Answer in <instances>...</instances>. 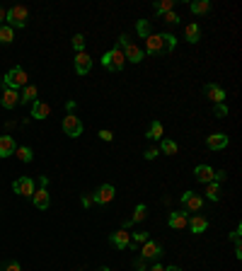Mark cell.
<instances>
[{"mask_svg":"<svg viewBox=\"0 0 242 271\" xmlns=\"http://www.w3.org/2000/svg\"><path fill=\"white\" fill-rule=\"evenodd\" d=\"M175 46H177V37L170 34V32H165V34H150L145 39V54H150V56H165V54L175 51Z\"/></svg>","mask_w":242,"mask_h":271,"instance_id":"obj_1","label":"cell"},{"mask_svg":"<svg viewBox=\"0 0 242 271\" xmlns=\"http://www.w3.org/2000/svg\"><path fill=\"white\" fill-rule=\"evenodd\" d=\"M5 22H7V27H12V29H22V27H27V22H29V10H27L24 5H12L10 10H5Z\"/></svg>","mask_w":242,"mask_h":271,"instance_id":"obj_2","label":"cell"},{"mask_svg":"<svg viewBox=\"0 0 242 271\" xmlns=\"http://www.w3.org/2000/svg\"><path fill=\"white\" fill-rule=\"evenodd\" d=\"M24 85H29V77H27V73H24L22 66L10 68V70L5 73V77H2V87H10V90H17V92H20V87H24Z\"/></svg>","mask_w":242,"mask_h":271,"instance_id":"obj_3","label":"cell"},{"mask_svg":"<svg viewBox=\"0 0 242 271\" xmlns=\"http://www.w3.org/2000/svg\"><path fill=\"white\" fill-rule=\"evenodd\" d=\"M102 66L107 68V70H123V66H126L123 51H121L119 46H114L112 51H107V54L102 56Z\"/></svg>","mask_w":242,"mask_h":271,"instance_id":"obj_4","label":"cell"},{"mask_svg":"<svg viewBox=\"0 0 242 271\" xmlns=\"http://www.w3.org/2000/svg\"><path fill=\"white\" fill-rule=\"evenodd\" d=\"M182 206H184V213H196V211L203 208V196L189 189V192L182 194Z\"/></svg>","mask_w":242,"mask_h":271,"instance_id":"obj_5","label":"cell"},{"mask_svg":"<svg viewBox=\"0 0 242 271\" xmlns=\"http://www.w3.org/2000/svg\"><path fill=\"white\" fill-rule=\"evenodd\" d=\"M12 192L20 194V196L32 199V194H34V179H32V177H17V179L12 182Z\"/></svg>","mask_w":242,"mask_h":271,"instance_id":"obj_6","label":"cell"},{"mask_svg":"<svg viewBox=\"0 0 242 271\" xmlns=\"http://www.w3.org/2000/svg\"><path fill=\"white\" fill-rule=\"evenodd\" d=\"M63 134L70 136V138H78V136L82 134V121L75 114H65L63 116Z\"/></svg>","mask_w":242,"mask_h":271,"instance_id":"obj_7","label":"cell"},{"mask_svg":"<svg viewBox=\"0 0 242 271\" xmlns=\"http://www.w3.org/2000/svg\"><path fill=\"white\" fill-rule=\"evenodd\" d=\"M141 257L148 262V259H160L162 257V245L155 242V240H145L141 245Z\"/></svg>","mask_w":242,"mask_h":271,"instance_id":"obj_8","label":"cell"},{"mask_svg":"<svg viewBox=\"0 0 242 271\" xmlns=\"http://www.w3.org/2000/svg\"><path fill=\"white\" fill-rule=\"evenodd\" d=\"M114 194H117V189H114V184H102L95 194H92V199H95V203H112L114 201Z\"/></svg>","mask_w":242,"mask_h":271,"instance_id":"obj_9","label":"cell"},{"mask_svg":"<svg viewBox=\"0 0 242 271\" xmlns=\"http://www.w3.org/2000/svg\"><path fill=\"white\" fill-rule=\"evenodd\" d=\"M121 51H123V58L126 61H131V63H141L143 61V49L141 46H136V44H131V41H126L123 46H121Z\"/></svg>","mask_w":242,"mask_h":271,"instance_id":"obj_10","label":"cell"},{"mask_svg":"<svg viewBox=\"0 0 242 271\" xmlns=\"http://www.w3.org/2000/svg\"><path fill=\"white\" fill-rule=\"evenodd\" d=\"M73 63H75V73H78V75H87V73H90V68H92V56H90L87 51L75 54Z\"/></svg>","mask_w":242,"mask_h":271,"instance_id":"obj_11","label":"cell"},{"mask_svg":"<svg viewBox=\"0 0 242 271\" xmlns=\"http://www.w3.org/2000/svg\"><path fill=\"white\" fill-rule=\"evenodd\" d=\"M203 95L213 102V104H221V102H225V90L221 87V85H213V82H208V85H203Z\"/></svg>","mask_w":242,"mask_h":271,"instance_id":"obj_12","label":"cell"},{"mask_svg":"<svg viewBox=\"0 0 242 271\" xmlns=\"http://www.w3.org/2000/svg\"><path fill=\"white\" fill-rule=\"evenodd\" d=\"M109 242H112L117 250H126V247H131V232L121 228V230H117V232L109 235Z\"/></svg>","mask_w":242,"mask_h":271,"instance_id":"obj_13","label":"cell"},{"mask_svg":"<svg viewBox=\"0 0 242 271\" xmlns=\"http://www.w3.org/2000/svg\"><path fill=\"white\" fill-rule=\"evenodd\" d=\"M51 114V104H46V102H41V99H34L32 102V119H37V121H44L46 116Z\"/></svg>","mask_w":242,"mask_h":271,"instance_id":"obj_14","label":"cell"},{"mask_svg":"<svg viewBox=\"0 0 242 271\" xmlns=\"http://www.w3.org/2000/svg\"><path fill=\"white\" fill-rule=\"evenodd\" d=\"M0 104H2L5 109H15V107L20 104V92H17V90H10V87H2Z\"/></svg>","mask_w":242,"mask_h":271,"instance_id":"obj_15","label":"cell"},{"mask_svg":"<svg viewBox=\"0 0 242 271\" xmlns=\"http://www.w3.org/2000/svg\"><path fill=\"white\" fill-rule=\"evenodd\" d=\"M167 223H170L172 230H184L186 223H189V213H184V211H172L170 218H167Z\"/></svg>","mask_w":242,"mask_h":271,"instance_id":"obj_16","label":"cell"},{"mask_svg":"<svg viewBox=\"0 0 242 271\" xmlns=\"http://www.w3.org/2000/svg\"><path fill=\"white\" fill-rule=\"evenodd\" d=\"M194 177H196V182H201V184H208V182H213V177H216V170H213L211 165H199V167L194 170Z\"/></svg>","mask_w":242,"mask_h":271,"instance_id":"obj_17","label":"cell"},{"mask_svg":"<svg viewBox=\"0 0 242 271\" xmlns=\"http://www.w3.org/2000/svg\"><path fill=\"white\" fill-rule=\"evenodd\" d=\"M186 228H189L194 235H201V232L208 230V218H203V215H191L189 223H186Z\"/></svg>","mask_w":242,"mask_h":271,"instance_id":"obj_18","label":"cell"},{"mask_svg":"<svg viewBox=\"0 0 242 271\" xmlns=\"http://www.w3.org/2000/svg\"><path fill=\"white\" fill-rule=\"evenodd\" d=\"M206 145L211 148V150H223V148H228V134H213L206 138Z\"/></svg>","mask_w":242,"mask_h":271,"instance_id":"obj_19","label":"cell"},{"mask_svg":"<svg viewBox=\"0 0 242 271\" xmlns=\"http://www.w3.org/2000/svg\"><path fill=\"white\" fill-rule=\"evenodd\" d=\"M32 201H34V206H37V208L46 211V208H49V203H51L46 187H41V189H34V194H32Z\"/></svg>","mask_w":242,"mask_h":271,"instance_id":"obj_20","label":"cell"},{"mask_svg":"<svg viewBox=\"0 0 242 271\" xmlns=\"http://www.w3.org/2000/svg\"><path fill=\"white\" fill-rule=\"evenodd\" d=\"M17 145H15V138L12 136H0V157H10L15 155Z\"/></svg>","mask_w":242,"mask_h":271,"instance_id":"obj_21","label":"cell"},{"mask_svg":"<svg viewBox=\"0 0 242 271\" xmlns=\"http://www.w3.org/2000/svg\"><path fill=\"white\" fill-rule=\"evenodd\" d=\"M184 37H186V41H189V44H199V39H201V27H199L196 22L186 24V29H184Z\"/></svg>","mask_w":242,"mask_h":271,"instance_id":"obj_22","label":"cell"},{"mask_svg":"<svg viewBox=\"0 0 242 271\" xmlns=\"http://www.w3.org/2000/svg\"><path fill=\"white\" fill-rule=\"evenodd\" d=\"M37 99V87L34 85H24L20 92V104H32Z\"/></svg>","mask_w":242,"mask_h":271,"instance_id":"obj_23","label":"cell"},{"mask_svg":"<svg viewBox=\"0 0 242 271\" xmlns=\"http://www.w3.org/2000/svg\"><path fill=\"white\" fill-rule=\"evenodd\" d=\"M203 187H206V192H203V194H206V199H208V201H221V184H218V182H208V184H203Z\"/></svg>","mask_w":242,"mask_h":271,"instance_id":"obj_24","label":"cell"},{"mask_svg":"<svg viewBox=\"0 0 242 271\" xmlns=\"http://www.w3.org/2000/svg\"><path fill=\"white\" fill-rule=\"evenodd\" d=\"M162 134H165V129H162V124L160 121H153L150 126H148V138L150 140H162Z\"/></svg>","mask_w":242,"mask_h":271,"instance_id":"obj_25","label":"cell"},{"mask_svg":"<svg viewBox=\"0 0 242 271\" xmlns=\"http://www.w3.org/2000/svg\"><path fill=\"white\" fill-rule=\"evenodd\" d=\"M189 10H191L194 15H206V12H211V2H208V0H196V2L189 5Z\"/></svg>","mask_w":242,"mask_h":271,"instance_id":"obj_26","label":"cell"},{"mask_svg":"<svg viewBox=\"0 0 242 271\" xmlns=\"http://www.w3.org/2000/svg\"><path fill=\"white\" fill-rule=\"evenodd\" d=\"M136 32H138L141 39H148V37L153 34V29H150V19H138V22H136Z\"/></svg>","mask_w":242,"mask_h":271,"instance_id":"obj_27","label":"cell"},{"mask_svg":"<svg viewBox=\"0 0 242 271\" xmlns=\"http://www.w3.org/2000/svg\"><path fill=\"white\" fill-rule=\"evenodd\" d=\"M177 150H180V145H177L175 140H170V138H162V140H160V153H165V155H177Z\"/></svg>","mask_w":242,"mask_h":271,"instance_id":"obj_28","label":"cell"},{"mask_svg":"<svg viewBox=\"0 0 242 271\" xmlns=\"http://www.w3.org/2000/svg\"><path fill=\"white\" fill-rule=\"evenodd\" d=\"M15 155H17V160H22V162H32V160H34V153H32L29 145H20V148L15 150Z\"/></svg>","mask_w":242,"mask_h":271,"instance_id":"obj_29","label":"cell"},{"mask_svg":"<svg viewBox=\"0 0 242 271\" xmlns=\"http://www.w3.org/2000/svg\"><path fill=\"white\" fill-rule=\"evenodd\" d=\"M145 218H148V206H145V203H138L136 211H133V215H131L128 220H131V223H141V220H145Z\"/></svg>","mask_w":242,"mask_h":271,"instance_id":"obj_30","label":"cell"},{"mask_svg":"<svg viewBox=\"0 0 242 271\" xmlns=\"http://www.w3.org/2000/svg\"><path fill=\"white\" fill-rule=\"evenodd\" d=\"M15 39V29L7 24H0V44H10Z\"/></svg>","mask_w":242,"mask_h":271,"instance_id":"obj_31","label":"cell"},{"mask_svg":"<svg viewBox=\"0 0 242 271\" xmlns=\"http://www.w3.org/2000/svg\"><path fill=\"white\" fill-rule=\"evenodd\" d=\"M172 7H175V0H160V2H155V12L158 15H167V12H172Z\"/></svg>","mask_w":242,"mask_h":271,"instance_id":"obj_32","label":"cell"},{"mask_svg":"<svg viewBox=\"0 0 242 271\" xmlns=\"http://www.w3.org/2000/svg\"><path fill=\"white\" fill-rule=\"evenodd\" d=\"M73 51H75V54H82V51H85V37H82V34H75V37H73Z\"/></svg>","mask_w":242,"mask_h":271,"instance_id":"obj_33","label":"cell"},{"mask_svg":"<svg viewBox=\"0 0 242 271\" xmlns=\"http://www.w3.org/2000/svg\"><path fill=\"white\" fill-rule=\"evenodd\" d=\"M213 114H216L218 119H225V116H228V104H225V102L216 104V107H213Z\"/></svg>","mask_w":242,"mask_h":271,"instance_id":"obj_34","label":"cell"},{"mask_svg":"<svg viewBox=\"0 0 242 271\" xmlns=\"http://www.w3.org/2000/svg\"><path fill=\"white\" fill-rule=\"evenodd\" d=\"M133 269L136 271H148V262H145L143 257H138V259L133 262Z\"/></svg>","mask_w":242,"mask_h":271,"instance_id":"obj_35","label":"cell"},{"mask_svg":"<svg viewBox=\"0 0 242 271\" xmlns=\"http://www.w3.org/2000/svg\"><path fill=\"white\" fill-rule=\"evenodd\" d=\"M97 136H100V138H102L104 143H112V140H114V134H112L109 129H102V131H100Z\"/></svg>","mask_w":242,"mask_h":271,"instance_id":"obj_36","label":"cell"},{"mask_svg":"<svg viewBox=\"0 0 242 271\" xmlns=\"http://www.w3.org/2000/svg\"><path fill=\"white\" fill-rule=\"evenodd\" d=\"M0 271H22V267L17 264V262H7V264H2Z\"/></svg>","mask_w":242,"mask_h":271,"instance_id":"obj_37","label":"cell"},{"mask_svg":"<svg viewBox=\"0 0 242 271\" xmlns=\"http://www.w3.org/2000/svg\"><path fill=\"white\" fill-rule=\"evenodd\" d=\"M162 17H165V22H170V24H177V22H180V15H177L175 10L167 12V15H162Z\"/></svg>","mask_w":242,"mask_h":271,"instance_id":"obj_38","label":"cell"},{"mask_svg":"<svg viewBox=\"0 0 242 271\" xmlns=\"http://www.w3.org/2000/svg\"><path fill=\"white\" fill-rule=\"evenodd\" d=\"M158 155H160V150H158V148H148V150L143 153V157H145V160H155Z\"/></svg>","mask_w":242,"mask_h":271,"instance_id":"obj_39","label":"cell"},{"mask_svg":"<svg viewBox=\"0 0 242 271\" xmlns=\"http://www.w3.org/2000/svg\"><path fill=\"white\" fill-rule=\"evenodd\" d=\"M225 179H228V172H225V170H216L213 182H218V184H221V182H225Z\"/></svg>","mask_w":242,"mask_h":271,"instance_id":"obj_40","label":"cell"},{"mask_svg":"<svg viewBox=\"0 0 242 271\" xmlns=\"http://www.w3.org/2000/svg\"><path fill=\"white\" fill-rule=\"evenodd\" d=\"M92 203H95V199H92L90 194H82V206H85V208H90Z\"/></svg>","mask_w":242,"mask_h":271,"instance_id":"obj_41","label":"cell"},{"mask_svg":"<svg viewBox=\"0 0 242 271\" xmlns=\"http://www.w3.org/2000/svg\"><path fill=\"white\" fill-rule=\"evenodd\" d=\"M240 232H242V225L238 223V228H235V232H233V242H240Z\"/></svg>","mask_w":242,"mask_h":271,"instance_id":"obj_42","label":"cell"},{"mask_svg":"<svg viewBox=\"0 0 242 271\" xmlns=\"http://www.w3.org/2000/svg\"><path fill=\"white\" fill-rule=\"evenodd\" d=\"M65 109H68V114H73V112H75V102H73V99L65 102Z\"/></svg>","mask_w":242,"mask_h":271,"instance_id":"obj_43","label":"cell"},{"mask_svg":"<svg viewBox=\"0 0 242 271\" xmlns=\"http://www.w3.org/2000/svg\"><path fill=\"white\" fill-rule=\"evenodd\" d=\"M235 257H238V259L242 257V245L240 242H235Z\"/></svg>","mask_w":242,"mask_h":271,"instance_id":"obj_44","label":"cell"},{"mask_svg":"<svg viewBox=\"0 0 242 271\" xmlns=\"http://www.w3.org/2000/svg\"><path fill=\"white\" fill-rule=\"evenodd\" d=\"M148 271H165L162 264H153V267H148Z\"/></svg>","mask_w":242,"mask_h":271,"instance_id":"obj_45","label":"cell"},{"mask_svg":"<svg viewBox=\"0 0 242 271\" xmlns=\"http://www.w3.org/2000/svg\"><path fill=\"white\" fill-rule=\"evenodd\" d=\"M165 271H182L180 267H175V264H172V267H165Z\"/></svg>","mask_w":242,"mask_h":271,"instance_id":"obj_46","label":"cell"},{"mask_svg":"<svg viewBox=\"0 0 242 271\" xmlns=\"http://www.w3.org/2000/svg\"><path fill=\"white\" fill-rule=\"evenodd\" d=\"M2 22H5V10L0 7V24H2Z\"/></svg>","mask_w":242,"mask_h":271,"instance_id":"obj_47","label":"cell"},{"mask_svg":"<svg viewBox=\"0 0 242 271\" xmlns=\"http://www.w3.org/2000/svg\"><path fill=\"white\" fill-rule=\"evenodd\" d=\"M100 271H112V269H109V267H102V269H100Z\"/></svg>","mask_w":242,"mask_h":271,"instance_id":"obj_48","label":"cell"}]
</instances>
